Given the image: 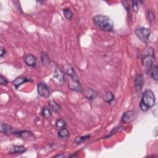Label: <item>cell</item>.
I'll use <instances>...</instances> for the list:
<instances>
[{
	"label": "cell",
	"mask_w": 158,
	"mask_h": 158,
	"mask_svg": "<svg viewBox=\"0 0 158 158\" xmlns=\"http://www.w3.org/2000/svg\"><path fill=\"white\" fill-rule=\"evenodd\" d=\"M93 19L95 25L102 31H111L114 28V22L108 16L104 15H96Z\"/></svg>",
	"instance_id": "obj_1"
},
{
	"label": "cell",
	"mask_w": 158,
	"mask_h": 158,
	"mask_svg": "<svg viewBox=\"0 0 158 158\" xmlns=\"http://www.w3.org/2000/svg\"><path fill=\"white\" fill-rule=\"evenodd\" d=\"M156 104V97L154 93L150 90H145L141 98V101L139 103V107L142 111L146 112L151 107H154Z\"/></svg>",
	"instance_id": "obj_2"
},
{
	"label": "cell",
	"mask_w": 158,
	"mask_h": 158,
	"mask_svg": "<svg viewBox=\"0 0 158 158\" xmlns=\"http://www.w3.org/2000/svg\"><path fill=\"white\" fill-rule=\"evenodd\" d=\"M136 36L143 43H148L151 35V30L145 27H138L135 30Z\"/></svg>",
	"instance_id": "obj_3"
},
{
	"label": "cell",
	"mask_w": 158,
	"mask_h": 158,
	"mask_svg": "<svg viewBox=\"0 0 158 158\" xmlns=\"http://www.w3.org/2000/svg\"><path fill=\"white\" fill-rule=\"evenodd\" d=\"M138 117L137 112L130 110L124 112L122 116L121 121L124 123H129L132 121L135 120Z\"/></svg>",
	"instance_id": "obj_4"
},
{
	"label": "cell",
	"mask_w": 158,
	"mask_h": 158,
	"mask_svg": "<svg viewBox=\"0 0 158 158\" xmlns=\"http://www.w3.org/2000/svg\"><path fill=\"white\" fill-rule=\"evenodd\" d=\"M154 62L155 57L154 56V54L152 55V54H148L147 55H145L142 59L143 65L146 68L148 71L154 66Z\"/></svg>",
	"instance_id": "obj_5"
},
{
	"label": "cell",
	"mask_w": 158,
	"mask_h": 158,
	"mask_svg": "<svg viewBox=\"0 0 158 158\" xmlns=\"http://www.w3.org/2000/svg\"><path fill=\"white\" fill-rule=\"evenodd\" d=\"M38 93L40 96L43 98H48L50 96V92L47 85L44 82H40L37 86Z\"/></svg>",
	"instance_id": "obj_6"
},
{
	"label": "cell",
	"mask_w": 158,
	"mask_h": 158,
	"mask_svg": "<svg viewBox=\"0 0 158 158\" xmlns=\"http://www.w3.org/2000/svg\"><path fill=\"white\" fill-rule=\"evenodd\" d=\"M69 88L71 90L78 91V92H81L83 89L80 84V82L78 81L77 78H72L70 77V80L69 79Z\"/></svg>",
	"instance_id": "obj_7"
},
{
	"label": "cell",
	"mask_w": 158,
	"mask_h": 158,
	"mask_svg": "<svg viewBox=\"0 0 158 158\" xmlns=\"http://www.w3.org/2000/svg\"><path fill=\"white\" fill-rule=\"evenodd\" d=\"M14 135L27 140H33L35 139V136L33 133L28 130H22V131H15Z\"/></svg>",
	"instance_id": "obj_8"
},
{
	"label": "cell",
	"mask_w": 158,
	"mask_h": 158,
	"mask_svg": "<svg viewBox=\"0 0 158 158\" xmlns=\"http://www.w3.org/2000/svg\"><path fill=\"white\" fill-rule=\"evenodd\" d=\"M82 93L84 96L89 100L94 99L97 96V93L91 88H86L83 89L82 90Z\"/></svg>",
	"instance_id": "obj_9"
},
{
	"label": "cell",
	"mask_w": 158,
	"mask_h": 158,
	"mask_svg": "<svg viewBox=\"0 0 158 158\" xmlns=\"http://www.w3.org/2000/svg\"><path fill=\"white\" fill-rule=\"evenodd\" d=\"M53 79L59 83H62L65 79V77H64V73L62 72V71L59 68V67H56V70L54 71V76H53Z\"/></svg>",
	"instance_id": "obj_10"
},
{
	"label": "cell",
	"mask_w": 158,
	"mask_h": 158,
	"mask_svg": "<svg viewBox=\"0 0 158 158\" xmlns=\"http://www.w3.org/2000/svg\"><path fill=\"white\" fill-rule=\"evenodd\" d=\"M24 62L28 66L35 67L36 64L37 60L34 55L31 54H27L24 57Z\"/></svg>",
	"instance_id": "obj_11"
},
{
	"label": "cell",
	"mask_w": 158,
	"mask_h": 158,
	"mask_svg": "<svg viewBox=\"0 0 158 158\" xmlns=\"http://www.w3.org/2000/svg\"><path fill=\"white\" fill-rule=\"evenodd\" d=\"M15 131V130L14 128L12 127L11 126L4 123H2L1 124V132L2 133L7 135H10L11 134H14Z\"/></svg>",
	"instance_id": "obj_12"
},
{
	"label": "cell",
	"mask_w": 158,
	"mask_h": 158,
	"mask_svg": "<svg viewBox=\"0 0 158 158\" xmlns=\"http://www.w3.org/2000/svg\"><path fill=\"white\" fill-rule=\"evenodd\" d=\"M27 151V148L23 146H18V145H12L9 149V152L10 154H23Z\"/></svg>",
	"instance_id": "obj_13"
},
{
	"label": "cell",
	"mask_w": 158,
	"mask_h": 158,
	"mask_svg": "<svg viewBox=\"0 0 158 158\" xmlns=\"http://www.w3.org/2000/svg\"><path fill=\"white\" fill-rule=\"evenodd\" d=\"M135 88L136 91H140L144 85L143 77L141 73H138L135 77Z\"/></svg>",
	"instance_id": "obj_14"
},
{
	"label": "cell",
	"mask_w": 158,
	"mask_h": 158,
	"mask_svg": "<svg viewBox=\"0 0 158 158\" xmlns=\"http://www.w3.org/2000/svg\"><path fill=\"white\" fill-rule=\"evenodd\" d=\"M31 81L30 79L27 78L25 77H23V76H20V77H17L13 81H12V84L16 88H18V87L19 86H20L22 84L27 82V81Z\"/></svg>",
	"instance_id": "obj_15"
},
{
	"label": "cell",
	"mask_w": 158,
	"mask_h": 158,
	"mask_svg": "<svg viewBox=\"0 0 158 158\" xmlns=\"http://www.w3.org/2000/svg\"><path fill=\"white\" fill-rule=\"evenodd\" d=\"M64 71L66 75L69 76V77L72 78H77L76 73L70 65H66L64 66Z\"/></svg>",
	"instance_id": "obj_16"
},
{
	"label": "cell",
	"mask_w": 158,
	"mask_h": 158,
	"mask_svg": "<svg viewBox=\"0 0 158 158\" xmlns=\"http://www.w3.org/2000/svg\"><path fill=\"white\" fill-rule=\"evenodd\" d=\"M49 103V108L51 109V110H52V111L55 112H57L60 110V106L54 100H49V101L48 102Z\"/></svg>",
	"instance_id": "obj_17"
},
{
	"label": "cell",
	"mask_w": 158,
	"mask_h": 158,
	"mask_svg": "<svg viewBox=\"0 0 158 158\" xmlns=\"http://www.w3.org/2000/svg\"><path fill=\"white\" fill-rule=\"evenodd\" d=\"M114 99V96L113 94V93L109 91L105 93V94H104L103 96V100L107 103H110Z\"/></svg>",
	"instance_id": "obj_18"
},
{
	"label": "cell",
	"mask_w": 158,
	"mask_h": 158,
	"mask_svg": "<svg viewBox=\"0 0 158 158\" xmlns=\"http://www.w3.org/2000/svg\"><path fill=\"white\" fill-rule=\"evenodd\" d=\"M148 73L156 81H157V67L156 65H154L151 69H149L148 70Z\"/></svg>",
	"instance_id": "obj_19"
},
{
	"label": "cell",
	"mask_w": 158,
	"mask_h": 158,
	"mask_svg": "<svg viewBox=\"0 0 158 158\" xmlns=\"http://www.w3.org/2000/svg\"><path fill=\"white\" fill-rule=\"evenodd\" d=\"M69 135H70V132L68 130V129L66 128L65 127L61 128L58 131V136L61 138H67L69 136Z\"/></svg>",
	"instance_id": "obj_20"
},
{
	"label": "cell",
	"mask_w": 158,
	"mask_h": 158,
	"mask_svg": "<svg viewBox=\"0 0 158 158\" xmlns=\"http://www.w3.org/2000/svg\"><path fill=\"white\" fill-rule=\"evenodd\" d=\"M42 115L45 118H49L52 117V112L49 107H44L42 109Z\"/></svg>",
	"instance_id": "obj_21"
},
{
	"label": "cell",
	"mask_w": 158,
	"mask_h": 158,
	"mask_svg": "<svg viewBox=\"0 0 158 158\" xmlns=\"http://www.w3.org/2000/svg\"><path fill=\"white\" fill-rule=\"evenodd\" d=\"M63 13H64L65 17L66 19H67L68 20H70L73 17V12H72V10L70 9H68V8L64 9Z\"/></svg>",
	"instance_id": "obj_22"
},
{
	"label": "cell",
	"mask_w": 158,
	"mask_h": 158,
	"mask_svg": "<svg viewBox=\"0 0 158 158\" xmlns=\"http://www.w3.org/2000/svg\"><path fill=\"white\" fill-rule=\"evenodd\" d=\"M56 125L57 128H64V127H65V126H66V122L63 118H58L56 120Z\"/></svg>",
	"instance_id": "obj_23"
},
{
	"label": "cell",
	"mask_w": 158,
	"mask_h": 158,
	"mask_svg": "<svg viewBox=\"0 0 158 158\" xmlns=\"http://www.w3.org/2000/svg\"><path fill=\"white\" fill-rule=\"evenodd\" d=\"M90 138V135H85V136H79V137H77L75 138V143L76 144H80L83 141L88 139V138Z\"/></svg>",
	"instance_id": "obj_24"
},
{
	"label": "cell",
	"mask_w": 158,
	"mask_h": 158,
	"mask_svg": "<svg viewBox=\"0 0 158 158\" xmlns=\"http://www.w3.org/2000/svg\"><path fill=\"white\" fill-rule=\"evenodd\" d=\"M147 17H148V20L150 21V22H152V21H153V20L155 19L154 14V12H153L152 10H149L148 11Z\"/></svg>",
	"instance_id": "obj_25"
},
{
	"label": "cell",
	"mask_w": 158,
	"mask_h": 158,
	"mask_svg": "<svg viewBox=\"0 0 158 158\" xmlns=\"http://www.w3.org/2000/svg\"><path fill=\"white\" fill-rule=\"evenodd\" d=\"M132 9H133V10L135 12H138L139 7H138V1H132Z\"/></svg>",
	"instance_id": "obj_26"
},
{
	"label": "cell",
	"mask_w": 158,
	"mask_h": 158,
	"mask_svg": "<svg viewBox=\"0 0 158 158\" xmlns=\"http://www.w3.org/2000/svg\"><path fill=\"white\" fill-rule=\"evenodd\" d=\"M7 82L8 81H7V79L4 77H3L2 75H0V83L1 85H6L7 83Z\"/></svg>",
	"instance_id": "obj_27"
},
{
	"label": "cell",
	"mask_w": 158,
	"mask_h": 158,
	"mask_svg": "<svg viewBox=\"0 0 158 158\" xmlns=\"http://www.w3.org/2000/svg\"><path fill=\"white\" fill-rule=\"evenodd\" d=\"M122 3L123 4V6L125 7V9L127 10H129V4H128V2L126 1H122Z\"/></svg>",
	"instance_id": "obj_28"
},
{
	"label": "cell",
	"mask_w": 158,
	"mask_h": 158,
	"mask_svg": "<svg viewBox=\"0 0 158 158\" xmlns=\"http://www.w3.org/2000/svg\"><path fill=\"white\" fill-rule=\"evenodd\" d=\"M0 51H1L0 56H1V57H2L5 55V54H6V51L5 48H3V47H2V46L0 47Z\"/></svg>",
	"instance_id": "obj_29"
},
{
	"label": "cell",
	"mask_w": 158,
	"mask_h": 158,
	"mask_svg": "<svg viewBox=\"0 0 158 158\" xmlns=\"http://www.w3.org/2000/svg\"><path fill=\"white\" fill-rule=\"evenodd\" d=\"M68 156H69V155H67V154H65L64 153H62V154H58V155H56V156H55L54 157H68Z\"/></svg>",
	"instance_id": "obj_30"
}]
</instances>
